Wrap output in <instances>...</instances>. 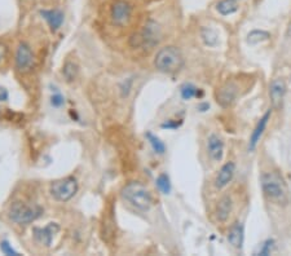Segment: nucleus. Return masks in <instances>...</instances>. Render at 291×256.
Instances as JSON below:
<instances>
[{
  "label": "nucleus",
  "mask_w": 291,
  "mask_h": 256,
  "mask_svg": "<svg viewBox=\"0 0 291 256\" xmlns=\"http://www.w3.org/2000/svg\"><path fill=\"white\" fill-rule=\"evenodd\" d=\"M0 248H2V251H3L6 255H9V256H17L18 252L16 250H13V248L11 247V245H9L7 241H3V242L0 243Z\"/></svg>",
  "instance_id": "27"
},
{
  "label": "nucleus",
  "mask_w": 291,
  "mask_h": 256,
  "mask_svg": "<svg viewBox=\"0 0 291 256\" xmlns=\"http://www.w3.org/2000/svg\"><path fill=\"white\" fill-rule=\"evenodd\" d=\"M243 238H245V232H243V225L241 222H235L228 232V241L229 243L236 248H242Z\"/></svg>",
  "instance_id": "16"
},
{
  "label": "nucleus",
  "mask_w": 291,
  "mask_h": 256,
  "mask_svg": "<svg viewBox=\"0 0 291 256\" xmlns=\"http://www.w3.org/2000/svg\"><path fill=\"white\" fill-rule=\"evenodd\" d=\"M263 193L269 202L277 206H287L290 202L288 190L285 181L277 172H264L260 178Z\"/></svg>",
  "instance_id": "1"
},
{
  "label": "nucleus",
  "mask_w": 291,
  "mask_h": 256,
  "mask_svg": "<svg viewBox=\"0 0 291 256\" xmlns=\"http://www.w3.org/2000/svg\"><path fill=\"white\" fill-rule=\"evenodd\" d=\"M237 86L232 82H226L216 91V101H218V104L220 105V106L228 107L235 102L236 97H237Z\"/></svg>",
  "instance_id": "9"
},
{
  "label": "nucleus",
  "mask_w": 291,
  "mask_h": 256,
  "mask_svg": "<svg viewBox=\"0 0 291 256\" xmlns=\"http://www.w3.org/2000/svg\"><path fill=\"white\" fill-rule=\"evenodd\" d=\"M140 38H141V47H156L161 40V27L154 21H149L145 25L144 30L140 33Z\"/></svg>",
  "instance_id": "8"
},
{
  "label": "nucleus",
  "mask_w": 291,
  "mask_h": 256,
  "mask_svg": "<svg viewBox=\"0 0 291 256\" xmlns=\"http://www.w3.org/2000/svg\"><path fill=\"white\" fill-rule=\"evenodd\" d=\"M6 52H7L6 45L0 43V61H2V59H3L4 56H6Z\"/></svg>",
  "instance_id": "30"
},
{
  "label": "nucleus",
  "mask_w": 291,
  "mask_h": 256,
  "mask_svg": "<svg viewBox=\"0 0 291 256\" xmlns=\"http://www.w3.org/2000/svg\"><path fill=\"white\" fill-rule=\"evenodd\" d=\"M180 95L184 100H192L193 97H202L203 96V91L195 87L192 83H185L180 87Z\"/></svg>",
  "instance_id": "18"
},
{
  "label": "nucleus",
  "mask_w": 291,
  "mask_h": 256,
  "mask_svg": "<svg viewBox=\"0 0 291 256\" xmlns=\"http://www.w3.org/2000/svg\"><path fill=\"white\" fill-rule=\"evenodd\" d=\"M180 124H181V121L180 122L167 121V122H164L163 124H162V128H167V130H175V128H178Z\"/></svg>",
  "instance_id": "28"
},
{
  "label": "nucleus",
  "mask_w": 291,
  "mask_h": 256,
  "mask_svg": "<svg viewBox=\"0 0 291 256\" xmlns=\"http://www.w3.org/2000/svg\"><path fill=\"white\" fill-rule=\"evenodd\" d=\"M154 65L161 73L175 74L184 66V57L176 47H164L157 53Z\"/></svg>",
  "instance_id": "3"
},
{
  "label": "nucleus",
  "mask_w": 291,
  "mask_h": 256,
  "mask_svg": "<svg viewBox=\"0 0 291 256\" xmlns=\"http://www.w3.org/2000/svg\"><path fill=\"white\" fill-rule=\"evenodd\" d=\"M111 21L117 26L127 25L132 16V7L126 0H115L110 11Z\"/></svg>",
  "instance_id": "6"
},
{
  "label": "nucleus",
  "mask_w": 291,
  "mask_h": 256,
  "mask_svg": "<svg viewBox=\"0 0 291 256\" xmlns=\"http://www.w3.org/2000/svg\"><path fill=\"white\" fill-rule=\"evenodd\" d=\"M122 197L140 211H149L153 205L149 189L139 181H132L122 189Z\"/></svg>",
  "instance_id": "2"
},
{
  "label": "nucleus",
  "mask_w": 291,
  "mask_h": 256,
  "mask_svg": "<svg viewBox=\"0 0 291 256\" xmlns=\"http://www.w3.org/2000/svg\"><path fill=\"white\" fill-rule=\"evenodd\" d=\"M271 110H268L266 114L263 116V118H260V121L257 122L256 127H255V130L252 131L251 133V137H250V144H249V149L254 150L255 148H256L257 143L260 141V138H261V136H263L264 131H266L267 128V124H268L269 119H271Z\"/></svg>",
  "instance_id": "14"
},
{
  "label": "nucleus",
  "mask_w": 291,
  "mask_h": 256,
  "mask_svg": "<svg viewBox=\"0 0 291 256\" xmlns=\"http://www.w3.org/2000/svg\"><path fill=\"white\" fill-rule=\"evenodd\" d=\"M40 14L47 21L52 31H57L63 25L64 13L60 9H44V11H40Z\"/></svg>",
  "instance_id": "15"
},
{
  "label": "nucleus",
  "mask_w": 291,
  "mask_h": 256,
  "mask_svg": "<svg viewBox=\"0 0 291 256\" xmlns=\"http://www.w3.org/2000/svg\"><path fill=\"white\" fill-rule=\"evenodd\" d=\"M209 107H210L209 104H201V105H199V106H198V109L201 110V111H206V110L209 109Z\"/></svg>",
  "instance_id": "31"
},
{
  "label": "nucleus",
  "mask_w": 291,
  "mask_h": 256,
  "mask_svg": "<svg viewBox=\"0 0 291 256\" xmlns=\"http://www.w3.org/2000/svg\"><path fill=\"white\" fill-rule=\"evenodd\" d=\"M230 211H232V200H230V197L225 195L219 201L218 207H216V217H218L219 221H226L229 215H230Z\"/></svg>",
  "instance_id": "17"
},
{
  "label": "nucleus",
  "mask_w": 291,
  "mask_h": 256,
  "mask_svg": "<svg viewBox=\"0 0 291 256\" xmlns=\"http://www.w3.org/2000/svg\"><path fill=\"white\" fill-rule=\"evenodd\" d=\"M51 104H52V106H54V107L63 106V105L65 104V99H64V96L61 95V93L56 91V93H54V95L51 97Z\"/></svg>",
  "instance_id": "26"
},
{
  "label": "nucleus",
  "mask_w": 291,
  "mask_h": 256,
  "mask_svg": "<svg viewBox=\"0 0 291 256\" xmlns=\"http://www.w3.org/2000/svg\"><path fill=\"white\" fill-rule=\"evenodd\" d=\"M60 231V226L56 222H49L48 225L44 228H35L34 229V238L37 242L42 243L44 246H51L53 236Z\"/></svg>",
  "instance_id": "11"
},
{
  "label": "nucleus",
  "mask_w": 291,
  "mask_h": 256,
  "mask_svg": "<svg viewBox=\"0 0 291 256\" xmlns=\"http://www.w3.org/2000/svg\"><path fill=\"white\" fill-rule=\"evenodd\" d=\"M207 150L212 161L220 162L224 155V143L218 135H210L207 140Z\"/></svg>",
  "instance_id": "12"
},
{
  "label": "nucleus",
  "mask_w": 291,
  "mask_h": 256,
  "mask_svg": "<svg viewBox=\"0 0 291 256\" xmlns=\"http://www.w3.org/2000/svg\"><path fill=\"white\" fill-rule=\"evenodd\" d=\"M34 54L26 43H21L16 53V66L21 73H28L34 68Z\"/></svg>",
  "instance_id": "7"
},
{
  "label": "nucleus",
  "mask_w": 291,
  "mask_h": 256,
  "mask_svg": "<svg viewBox=\"0 0 291 256\" xmlns=\"http://www.w3.org/2000/svg\"><path fill=\"white\" fill-rule=\"evenodd\" d=\"M157 186L163 194H170L171 191V181L170 178L166 174H161L157 179Z\"/></svg>",
  "instance_id": "24"
},
{
  "label": "nucleus",
  "mask_w": 291,
  "mask_h": 256,
  "mask_svg": "<svg viewBox=\"0 0 291 256\" xmlns=\"http://www.w3.org/2000/svg\"><path fill=\"white\" fill-rule=\"evenodd\" d=\"M78 191V183L74 178L61 179L51 185V194L60 202H68Z\"/></svg>",
  "instance_id": "5"
},
{
  "label": "nucleus",
  "mask_w": 291,
  "mask_h": 256,
  "mask_svg": "<svg viewBox=\"0 0 291 256\" xmlns=\"http://www.w3.org/2000/svg\"><path fill=\"white\" fill-rule=\"evenodd\" d=\"M273 246H274L273 239H267L266 242L261 245V247L259 248V251L256 252V255H263V256L269 255V253L272 252V250H273Z\"/></svg>",
  "instance_id": "25"
},
{
  "label": "nucleus",
  "mask_w": 291,
  "mask_h": 256,
  "mask_svg": "<svg viewBox=\"0 0 291 256\" xmlns=\"http://www.w3.org/2000/svg\"><path fill=\"white\" fill-rule=\"evenodd\" d=\"M9 97L8 95V91L6 90V88L0 87V101H7Z\"/></svg>",
  "instance_id": "29"
},
{
  "label": "nucleus",
  "mask_w": 291,
  "mask_h": 256,
  "mask_svg": "<svg viewBox=\"0 0 291 256\" xmlns=\"http://www.w3.org/2000/svg\"><path fill=\"white\" fill-rule=\"evenodd\" d=\"M145 136H147L148 141H149L150 147H152V149L154 150V153H157V154L159 155L164 154V152H166V145H164V143L158 137V136L153 135L152 132H147V135Z\"/></svg>",
  "instance_id": "20"
},
{
  "label": "nucleus",
  "mask_w": 291,
  "mask_h": 256,
  "mask_svg": "<svg viewBox=\"0 0 291 256\" xmlns=\"http://www.w3.org/2000/svg\"><path fill=\"white\" fill-rule=\"evenodd\" d=\"M286 95V84L282 79H274L269 86V97L273 109H280L282 106Z\"/></svg>",
  "instance_id": "10"
},
{
  "label": "nucleus",
  "mask_w": 291,
  "mask_h": 256,
  "mask_svg": "<svg viewBox=\"0 0 291 256\" xmlns=\"http://www.w3.org/2000/svg\"><path fill=\"white\" fill-rule=\"evenodd\" d=\"M216 9L220 14L223 16H229V14H233L235 12L238 11V3L237 0H221L219 2Z\"/></svg>",
  "instance_id": "19"
},
{
  "label": "nucleus",
  "mask_w": 291,
  "mask_h": 256,
  "mask_svg": "<svg viewBox=\"0 0 291 256\" xmlns=\"http://www.w3.org/2000/svg\"><path fill=\"white\" fill-rule=\"evenodd\" d=\"M269 38H271V34H269V33H267V31L252 30L251 33H249V35H247V43H249V44H252V45L259 44V43L268 40Z\"/></svg>",
  "instance_id": "21"
},
{
  "label": "nucleus",
  "mask_w": 291,
  "mask_h": 256,
  "mask_svg": "<svg viewBox=\"0 0 291 256\" xmlns=\"http://www.w3.org/2000/svg\"><path fill=\"white\" fill-rule=\"evenodd\" d=\"M201 37L203 39L205 44L209 45V47H215L219 42V37L216 34L215 30H212L210 27H203L201 30Z\"/></svg>",
  "instance_id": "22"
},
{
  "label": "nucleus",
  "mask_w": 291,
  "mask_h": 256,
  "mask_svg": "<svg viewBox=\"0 0 291 256\" xmlns=\"http://www.w3.org/2000/svg\"><path fill=\"white\" fill-rule=\"evenodd\" d=\"M236 172V164L233 162H228V163L224 164L220 168L219 174L216 175L215 179V186L219 189H223L228 185L230 181H232L233 176H235Z\"/></svg>",
  "instance_id": "13"
},
{
  "label": "nucleus",
  "mask_w": 291,
  "mask_h": 256,
  "mask_svg": "<svg viewBox=\"0 0 291 256\" xmlns=\"http://www.w3.org/2000/svg\"><path fill=\"white\" fill-rule=\"evenodd\" d=\"M64 76H65L66 82H73L75 80L76 75H78V66L74 64V62H66L65 66H64V70H63Z\"/></svg>",
  "instance_id": "23"
},
{
  "label": "nucleus",
  "mask_w": 291,
  "mask_h": 256,
  "mask_svg": "<svg viewBox=\"0 0 291 256\" xmlns=\"http://www.w3.org/2000/svg\"><path fill=\"white\" fill-rule=\"evenodd\" d=\"M9 219L16 224L26 225L35 221L42 215V209L35 205H26L23 202H14L9 209Z\"/></svg>",
  "instance_id": "4"
}]
</instances>
